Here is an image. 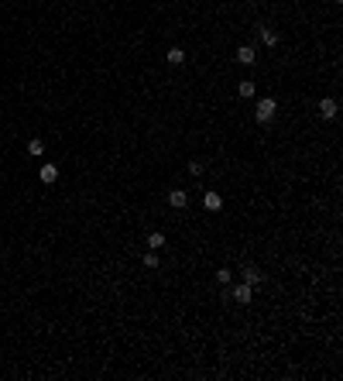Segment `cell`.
Instances as JSON below:
<instances>
[{
	"label": "cell",
	"mask_w": 343,
	"mask_h": 381,
	"mask_svg": "<svg viewBox=\"0 0 343 381\" xmlns=\"http://www.w3.org/2000/svg\"><path fill=\"white\" fill-rule=\"evenodd\" d=\"M275 114H278V103H275L271 96L258 100V107H254V120H258V124H271V120H275Z\"/></svg>",
	"instance_id": "1"
},
{
	"label": "cell",
	"mask_w": 343,
	"mask_h": 381,
	"mask_svg": "<svg viewBox=\"0 0 343 381\" xmlns=\"http://www.w3.org/2000/svg\"><path fill=\"white\" fill-rule=\"evenodd\" d=\"M189 172L192 175H203V162H189Z\"/></svg>",
	"instance_id": "16"
},
{
	"label": "cell",
	"mask_w": 343,
	"mask_h": 381,
	"mask_svg": "<svg viewBox=\"0 0 343 381\" xmlns=\"http://www.w3.org/2000/svg\"><path fill=\"white\" fill-rule=\"evenodd\" d=\"M203 206L213 210V213H220L223 210V196H220V192H206V196H203Z\"/></svg>",
	"instance_id": "8"
},
{
	"label": "cell",
	"mask_w": 343,
	"mask_h": 381,
	"mask_svg": "<svg viewBox=\"0 0 343 381\" xmlns=\"http://www.w3.org/2000/svg\"><path fill=\"white\" fill-rule=\"evenodd\" d=\"M148 248H151V251L165 248V234H158V230H154V234H148Z\"/></svg>",
	"instance_id": "11"
},
{
	"label": "cell",
	"mask_w": 343,
	"mask_h": 381,
	"mask_svg": "<svg viewBox=\"0 0 343 381\" xmlns=\"http://www.w3.org/2000/svg\"><path fill=\"white\" fill-rule=\"evenodd\" d=\"M165 58H168L172 65H182V62H186V48H179V45H175V48H168V52H165Z\"/></svg>",
	"instance_id": "10"
},
{
	"label": "cell",
	"mask_w": 343,
	"mask_h": 381,
	"mask_svg": "<svg viewBox=\"0 0 343 381\" xmlns=\"http://www.w3.org/2000/svg\"><path fill=\"white\" fill-rule=\"evenodd\" d=\"M38 179L45 182V186H52V182H58V169H55V165H41V169H38Z\"/></svg>",
	"instance_id": "9"
},
{
	"label": "cell",
	"mask_w": 343,
	"mask_h": 381,
	"mask_svg": "<svg viewBox=\"0 0 343 381\" xmlns=\"http://www.w3.org/2000/svg\"><path fill=\"white\" fill-rule=\"evenodd\" d=\"M144 268H158V251H148L144 254Z\"/></svg>",
	"instance_id": "15"
},
{
	"label": "cell",
	"mask_w": 343,
	"mask_h": 381,
	"mask_svg": "<svg viewBox=\"0 0 343 381\" xmlns=\"http://www.w3.org/2000/svg\"><path fill=\"white\" fill-rule=\"evenodd\" d=\"M319 117H323V120H333V117H336V100H333V96H323V100H319Z\"/></svg>",
	"instance_id": "6"
},
{
	"label": "cell",
	"mask_w": 343,
	"mask_h": 381,
	"mask_svg": "<svg viewBox=\"0 0 343 381\" xmlns=\"http://www.w3.org/2000/svg\"><path fill=\"white\" fill-rule=\"evenodd\" d=\"M258 35H261V45H268V48H275V45L282 41V35H278L275 28H268V24H258Z\"/></svg>",
	"instance_id": "2"
},
{
	"label": "cell",
	"mask_w": 343,
	"mask_h": 381,
	"mask_svg": "<svg viewBox=\"0 0 343 381\" xmlns=\"http://www.w3.org/2000/svg\"><path fill=\"white\" fill-rule=\"evenodd\" d=\"M230 278H233L230 268H220V271H216V282H220V285H230Z\"/></svg>",
	"instance_id": "14"
},
{
	"label": "cell",
	"mask_w": 343,
	"mask_h": 381,
	"mask_svg": "<svg viewBox=\"0 0 343 381\" xmlns=\"http://www.w3.org/2000/svg\"><path fill=\"white\" fill-rule=\"evenodd\" d=\"M237 62H240V65H254V62H258V48H254V45H240V48H237Z\"/></svg>",
	"instance_id": "4"
},
{
	"label": "cell",
	"mask_w": 343,
	"mask_h": 381,
	"mask_svg": "<svg viewBox=\"0 0 343 381\" xmlns=\"http://www.w3.org/2000/svg\"><path fill=\"white\" fill-rule=\"evenodd\" d=\"M237 90H240V96H244V100H250V96H254V83H250V79H244Z\"/></svg>",
	"instance_id": "13"
},
{
	"label": "cell",
	"mask_w": 343,
	"mask_h": 381,
	"mask_svg": "<svg viewBox=\"0 0 343 381\" xmlns=\"http://www.w3.org/2000/svg\"><path fill=\"white\" fill-rule=\"evenodd\" d=\"M240 282H247V285H261V282H265V275H261L254 265H247L244 271H240Z\"/></svg>",
	"instance_id": "7"
},
{
	"label": "cell",
	"mask_w": 343,
	"mask_h": 381,
	"mask_svg": "<svg viewBox=\"0 0 343 381\" xmlns=\"http://www.w3.org/2000/svg\"><path fill=\"white\" fill-rule=\"evenodd\" d=\"M250 295H254V285H247V282H240V285H233V288H230V299H237L240 306H244V302H250Z\"/></svg>",
	"instance_id": "3"
},
{
	"label": "cell",
	"mask_w": 343,
	"mask_h": 381,
	"mask_svg": "<svg viewBox=\"0 0 343 381\" xmlns=\"http://www.w3.org/2000/svg\"><path fill=\"white\" fill-rule=\"evenodd\" d=\"M168 206L172 210H186V206H189V196L182 189H168Z\"/></svg>",
	"instance_id": "5"
},
{
	"label": "cell",
	"mask_w": 343,
	"mask_h": 381,
	"mask_svg": "<svg viewBox=\"0 0 343 381\" xmlns=\"http://www.w3.org/2000/svg\"><path fill=\"white\" fill-rule=\"evenodd\" d=\"M45 151V141H41V137H31V141H28V155H41Z\"/></svg>",
	"instance_id": "12"
}]
</instances>
